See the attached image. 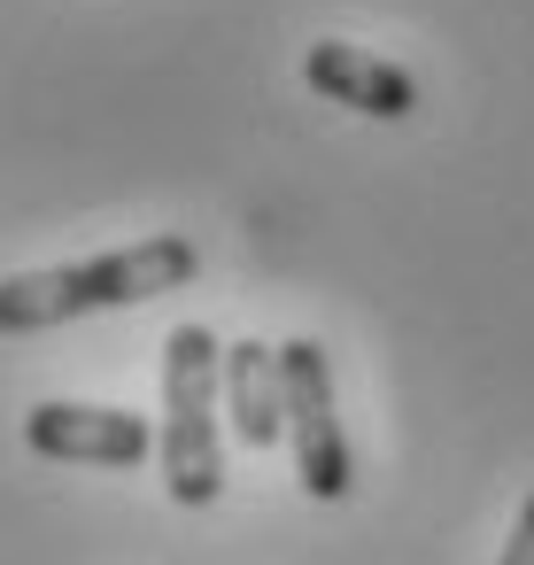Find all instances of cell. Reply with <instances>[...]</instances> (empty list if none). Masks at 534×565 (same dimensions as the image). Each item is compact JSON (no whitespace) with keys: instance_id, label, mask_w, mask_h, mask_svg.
I'll list each match as a JSON object with an SVG mask.
<instances>
[{"instance_id":"5","label":"cell","mask_w":534,"mask_h":565,"mask_svg":"<svg viewBox=\"0 0 534 565\" xmlns=\"http://www.w3.org/2000/svg\"><path fill=\"white\" fill-rule=\"evenodd\" d=\"M302 78H310V94H325V102H341L356 117H410L418 109L410 71H395V63H380V55L349 47V40H318L302 55Z\"/></svg>"},{"instance_id":"7","label":"cell","mask_w":534,"mask_h":565,"mask_svg":"<svg viewBox=\"0 0 534 565\" xmlns=\"http://www.w3.org/2000/svg\"><path fill=\"white\" fill-rule=\"evenodd\" d=\"M495 565H534V495H526V511H519V526H511V542H503Z\"/></svg>"},{"instance_id":"3","label":"cell","mask_w":534,"mask_h":565,"mask_svg":"<svg viewBox=\"0 0 534 565\" xmlns=\"http://www.w3.org/2000/svg\"><path fill=\"white\" fill-rule=\"evenodd\" d=\"M279 364H287V434H295V472L318 503L349 495V441H341V418H333V372H325V349L318 341H279Z\"/></svg>"},{"instance_id":"2","label":"cell","mask_w":534,"mask_h":565,"mask_svg":"<svg viewBox=\"0 0 534 565\" xmlns=\"http://www.w3.org/2000/svg\"><path fill=\"white\" fill-rule=\"evenodd\" d=\"M217 395H225V341L210 326H179L163 341V480L179 503H210L225 488Z\"/></svg>"},{"instance_id":"6","label":"cell","mask_w":534,"mask_h":565,"mask_svg":"<svg viewBox=\"0 0 534 565\" xmlns=\"http://www.w3.org/2000/svg\"><path fill=\"white\" fill-rule=\"evenodd\" d=\"M225 411L248 449H271L287 434V364L264 341H225Z\"/></svg>"},{"instance_id":"1","label":"cell","mask_w":534,"mask_h":565,"mask_svg":"<svg viewBox=\"0 0 534 565\" xmlns=\"http://www.w3.org/2000/svg\"><path fill=\"white\" fill-rule=\"evenodd\" d=\"M186 279H194V241L156 233V241H132V248H109V256H86V264L17 271L9 287H0V326L9 333H47L63 318H86V310L156 302V295H171Z\"/></svg>"},{"instance_id":"4","label":"cell","mask_w":534,"mask_h":565,"mask_svg":"<svg viewBox=\"0 0 534 565\" xmlns=\"http://www.w3.org/2000/svg\"><path fill=\"white\" fill-rule=\"evenodd\" d=\"M24 449L55 457V465H140L148 449H163V426H148L140 411H109V403H40L24 418Z\"/></svg>"}]
</instances>
